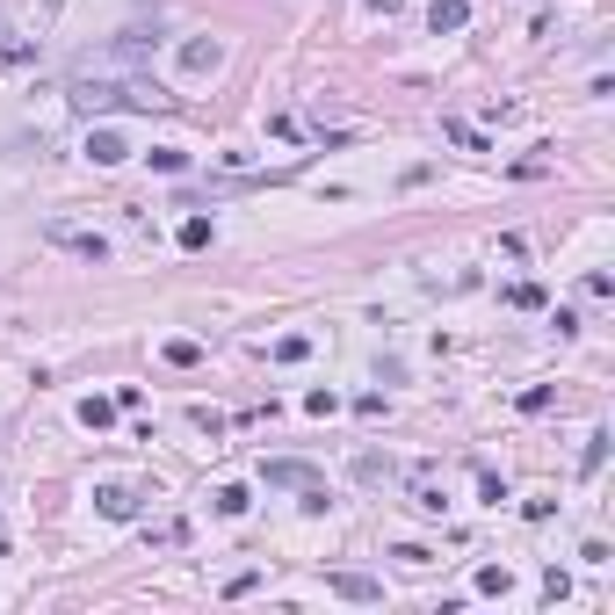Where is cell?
<instances>
[{"instance_id": "9c48e42d", "label": "cell", "mask_w": 615, "mask_h": 615, "mask_svg": "<svg viewBox=\"0 0 615 615\" xmlns=\"http://www.w3.org/2000/svg\"><path fill=\"white\" fill-rule=\"evenodd\" d=\"M601 464H608V427H594V435H587V456H579V471H587V478H601Z\"/></svg>"}, {"instance_id": "4fadbf2b", "label": "cell", "mask_w": 615, "mask_h": 615, "mask_svg": "<svg viewBox=\"0 0 615 615\" xmlns=\"http://www.w3.org/2000/svg\"><path fill=\"white\" fill-rule=\"evenodd\" d=\"M167 362H174V369H196L203 348H196V341H167Z\"/></svg>"}, {"instance_id": "6da1fadb", "label": "cell", "mask_w": 615, "mask_h": 615, "mask_svg": "<svg viewBox=\"0 0 615 615\" xmlns=\"http://www.w3.org/2000/svg\"><path fill=\"white\" fill-rule=\"evenodd\" d=\"M73 102L80 109H174L167 87H145V80H73Z\"/></svg>"}, {"instance_id": "8992f818", "label": "cell", "mask_w": 615, "mask_h": 615, "mask_svg": "<svg viewBox=\"0 0 615 615\" xmlns=\"http://www.w3.org/2000/svg\"><path fill=\"white\" fill-rule=\"evenodd\" d=\"M471 22V0H435V8H427V29H435V37H449V29H464Z\"/></svg>"}, {"instance_id": "277c9868", "label": "cell", "mask_w": 615, "mask_h": 615, "mask_svg": "<svg viewBox=\"0 0 615 615\" xmlns=\"http://www.w3.org/2000/svg\"><path fill=\"white\" fill-rule=\"evenodd\" d=\"M326 587L341 594V601H384V579H369V572H333Z\"/></svg>"}, {"instance_id": "7c38bea8", "label": "cell", "mask_w": 615, "mask_h": 615, "mask_svg": "<svg viewBox=\"0 0 615 615\" xmlns=\"http://www.w3.org/2000/svg\"><path fill=\"white\" fill-rule=\"evenodd\" d=\"M254 500H246V485H218V514H246Z\"/></svg>"}, {"instance_id": "3957f363", "label": "cell", "mask_w": 615, "mask_h": 615, "mask_svg": "<svg viewBox=\"0 0 615 615\" xmlns=\"http://www.w3.org/2000/svg\"><path fill=\"white\" fill-rule=\"evenodd\" d=\"M261 478H268V485H290V492H312V485H326L312 464H297V456H275V464H268Z\"/></svg>"}, {"instance_id": "5bb4252c", "label": "cell", "mask_w": 615, "mask_h": 615, "mask_svg": "<svg viewBox=\"0 0 615 615\" xmlns=\"http://www.w3.org/2000/svg\"><path fill=\"white\" fill-rule=\"evenodd\" d=\"M275 355H283V362H304V355H312V341H304V333H283V341H275Z\"/></svg>"}, {"instance_id": "9a60e30c", "label": "cell", "mask_w": 615, "mask_h": 615, "mask_svg": "<svg viewBox=\"0 0 615 615\" xmlns=\"http://www.w3.org/2000/svg\"><path fill=\"white\" fill-rule=\"evenodd\" d=\"M181 246H189V254H196V246H210V218H189V225H181Z\"/></svg>"}, {"instance_id": "30bf717a", "label": "cell", "mask_w": 615, "mask_h": 615, "mask_svg": "<svg viewBox=\"0 0 615 615\" xmlns=\"http://www.w3.org/2000/svg\"><path fill=\"white\" fill-rule=\"evenodd\" d=\"M29 58H37V44H15V29L0 22V66H29Z\"/></svg>"}, {"instance_id": "ba28073f", "label": "cell", "mask_w": 615, "mask_h": 615, "mask_svg": "<svg viewBox=\"0 0 615 615\" xmlns=\"http://www.w3.org/2000/svg\"><path fill=\"white\" fill-rule=\"evenodd\" d=\"M413 507H420V514H442V507H449V492H442L435 478H413Z\"/></svg>"}, {"instance_id": "52a82bcc", "label": "cell", "mask_w": 615, "mask_h": 615, "mask_svg": "<svg viewBox=\"0 0 615 615\" xmlns=\"http://www.w3.org/2000/svg\"><path fill=\"white\" fill-rule=\"evenodd\" d=\"M95 507H102L109 521H131V514H138V492H131V485H102V492H95Z\"/></svg>"}, {"instance_id": "2e32d148", "label": "cell", "mask_w": 615, "mask_h": 615, "mask_svg": "<svg viewBox=\"0 0 615 615\" xmlns=\"http://www.w3.org/2000/svg\"><path fill=\"white\" fill-rule=\"evenodd\" d=\"M152 167H160V174H181V167H189V152H174V145H160V152H152Z\"/></svg>"}, {"instance_id": "8fae6325", "label": "cell", "mask_w": 615, "mask_h": 615, "mask_svg": "<svg viewBox=\"0 0 615 615\" xmlns=\"http://www.w3.org/2000/svg\"><path fill=\"white\" fill-rule=\"evenodd\" d=\"M109 420H116V398H87V406H80V427H95V435Z\"/></svg>"}, {"instance_id": "7a4b0ae2", "label": "cell", "mask_w": 615, "mask_h": 615, "mask_svg": "<svg viewBox=\"0 0 615 615\" xmlns=\"http://www.w3.org/2000/svg\"><path fill=\"white\" fill-rule=\"evenodd\" d=\"M44 239H51V246H66V254H80V261H109V239H102V232H87V225H44Z\"/></svg>"}, {"instance_id": "5b68a950", "label": "cell", "mask_w": 615, "mask_h": 615, "mask_svg": "<svg viewBox=\"0 0 615 615\" xmlns=\"http://www.w3.org/2000/svg\"><path fill=\"white\" fill-rule=\"evenodd\" d=\"M87 160H95V167H123V160H131V145H123L116 131H87Z\"/></svg>"}]
</instances>
